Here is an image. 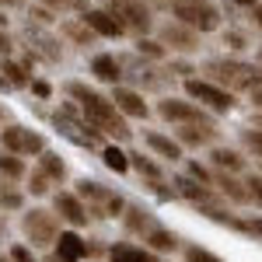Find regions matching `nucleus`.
Segmentation results:
<instances>
[{"instance_id":"nucleus-45","label":"nucleus","mask_w":262,"mask_h":262,"mask_svg":"<svg viewBox=\"0 0 262 262\" xmlns=\"http://www.w3.org/2000/svg\"><path fill=\"white\" fill-rule=\"evenodd\" d=\"M21 0H0V7H18Z\"/></svg>"},{"instance_id":"nucleus-49","label":"nucleus","mask_w":262,"mask_h":262,"mask_svg":"<svg viewBox=\"0 0 262 262\" xmlns=\"http://www.w3.org/2000/svg\"><path fill=\"white\" fill-rule=\"evenodd\" d=\"M259 63H262V56H259Z\"/></svg>"},{"instance_id":"nucleus-14","label":"nucleus","mask_w":262,"mask_h":262,"mask_svg":"<svg viewBox=\"0 0 262 262\" xmlns=\"http://www.w3.org/2000/svg\"><path fill=\"white\" fill-rule=\"evenodd\" d=\"M213 137H217V129L210 122H182L179 129L182 147H206V143H213Z\"/></svg>"},{"instance_id":"nucleus-48","label":"nucleus","mask_w":262,"mask_h":262,"mask_svg":"<svg viewBox=\"0 0 262 262\" xmlns=\"http://www.w3.org/2000/svg\"><path fill=\"white\" fill-rule=\"evenodd\" d=\"M4 25H7V18H4V11H0V28H4Z\"/></svg>"},{"instance_id":"nucleus-2","label":"nucleus","mask_w":262,"mask_h":262,"mask_svg":"<svg viewBox=\"0 0 262 262\" xmlns=\"http://www.w3.org/2000/svg\"><path fill=\"white\" fill-rule=\"evenodd\" d=\"M203 70L210 74V81H217L227 91H259L262 88V74L242 60H206Z\"/></svg>"},{"instance_id":"nucleus-27","label":"nucleus","mask_w":262,"mask_h":262,"mask_svg":"<svg viewBox=\"0 0 262 262\" xmlns=\"http://www.w3.org/2000/svg\"><path fill=\"white\" fill-rule=\"evenodd\" d=\"M129 164L140 171L143 179H150V182H161V168L150 161V158H143V154H137V150H129Z\"/></svg>"},{"instance_id":"nucleus-47","label":"nucleus","mask_w":262,"mask_h":262,"mask_svg":"<svg viewBox=\"0 0 262 262\" xmlns=\"http://www.w3.org/2000/svg\"><path fill=\"white\" fill-rule=\"evenodd\" d=\"M255 21H259V28H262V7H255Z\"/></svg>"},{"instance_id":"nucleus-40","label":"nucleus","mask_w":262,"mask_h":262,"mask_svg":"<svg viewBox=\"0 0 262 262\" xmlns=\"http://www.w3.org/2000/svg\"><path fill=\"white\" fill-rule=\"evenodd\" d=\"M11 49H14V46H11V35L0 28V56H11Z\"/></svg>"},{"instance_id":"nucleus-4","label":"nucleus","mask_w":262,"mask_h":262,"mask_svg":"<svg viewBox=\"0 0 262 262\" xmlns=\"http://www.w3.org/2000/svg\"><path fill=\"white\" fill-rule=\"evenodd\" d=\"M21 231L32 242V248H49L53 242H60V221H56V213L39 210V206L21 217Z\"/></svg>"},{"instance_id":"nucleus-16","label":"nucleus","mask_w":262,"mask_h":262,"mask_svg":"<svg viewBox=\"0 0 262 262\" xmlns=\"http://www.w3.org/2000/svg\"><path fill=\"white\" fill-rule=\"evenodd\" d=\"M91 74H95L101 84H119V77H122V63L116 60L112 53H98V56L91 60Z\"/></svg>"},{"instance_id":"nucleus-1","label":"nucleus","mask_w":262,"mask_h":262,"mask_svg":"<svg viewBox=\"0 0 262 262\" xmlns=\"http://www.w3.org/2000/svg\"><path fill=\"white\" fill-rule=\"evenodd\" d=\"M67 95L77 101V108L84 112V119L91 122L98 133H108L116 140H129V126H126V116L116 108V101L98 95L95 88H88L81 81H70L67 84Z\"/></svg>"},{"instance_id":"nucleus-39","label":"nucleus","mask_w":262,"mask_h":262,"mask_svg":"<svg viewBox=\"0 0 262 262\" xmlns=\"http://www.w3.org/2000/svg\"><path fill=\"white\" fill-rule=\"evenodd\" d=\"M32 91H35L39 98H49V95H53V88H49V81H32Z\"/></svg>"},{"instance_id":"nucleus-46","label":"nucleus","mask_w":262,"mask_h":262,"mask_svg":"<svg viewBox=\"0 0 262 262\" xmlns=\"http://www.w3.org/2000/svg\"><path fill=\"white\" fill-rule=\"evenodd\" d=\"M4 234H7V221L0 217V242H4Z\"/></svg>"},{"instance_id":"nucleus-20","label":"nucleus","mask_w":262,"mask_h":262,"mask_svg":"<svg viewBox=\"0 0 262 262\" xmlns=\"http://www.w3.org/2000/svg\"><path fill=\"white\" fill-rule=\"evenodd\" d=\"M126 231H133V234H150L154 231V221H150V213L143 210V206H126Z\"/></svg>"},{"instance_id":"nucleus-18","label":"nucleus","mask_w":262,"mask_h":262,"mask_svg":"<svg viewBox=\"0 0 262 262\" xmlns=\"http://www.w3.org/2000/svg\"><path fill=\"white\" fill-rule=\"evenodd\" d=\"M213 185H221V192L227 196V200H234V203H252L248 185H242L238 179H231V175H227V171H221V168H217V175H213Z\"/></svg>"},{"instance_id":"nucleus-10","label":"nucleus","mask_w":262,"mask_h":262,"mask_svg":"<svg viewBox=\"0 0 262 262\" xmlns=\"http://www.w3.org/2000/svg\"><path fill=\"white\" fill-rule=\"evenodd\" d=\"M84 21H88V28L95 32V35H101V39H119V35H126V25H122L112 11H101V7H95V11H84L81 14Z\"/></svg>"},{"instance_id":"nucleus-3","label":"nucleus","mask_w":262,"mask_h":262,"mask_svg":"<svg viewBox=\"0 0 262 262\" xmlns=\"http://www.w3.org/2000/svg\"><path fill=\"white\" fill-rule=\"evenodd\" d=\"M185 95L192 101H200L203 108H210V112H231L234 108V91L221 88L210 77H185Z\"/></svg>"},{"instance_id":"nucleus-35","label":"nucleus","mask_w":262,"mask_h":262,"mask_svg":"<svg viewBox=\"0 0 262 262\" xmlns=\"http://www.w3.org/2000/svg\"><path fill=\"white\" fill-rule=\"evenodd\" d=\"M189 175H192V179H200V182H206V185H213V175H210V171H206V168H203L200 161H192V164H189Z\"/></svg>"},{"instance_id":"nucleus-33","label":"nucleus","mask_w":262,"mask_h":262,"mask_svg":"<svg viewBox=\"0 0 262 262\" xmlns=\"http://www.w3.org/2000/svg\"><path fill=\"white\" fill-rule=\"evenodd\" d=\"M242 140H245V147H248V150H255V154L262 158V129H245Z\"/></svg>"},{"instance_id":"nucleus-12","label":"nucleus","mask_w":262,"mask_h":262,"mask_svg":"<svg viewBox=\"0 0 262 262\" xmlns=\"http://www.w3.org/2000/svg\"><path fill=\"white\" fill-rule=\"evenodd\" d=\"M112 101H116V108H119L126 119H147V116H150V108H147L143 95H140V91H133V88H119V84H116Z\"/></svg>"},{"instance_id":"nucleus-26","label":"nucleus","mask_w":262,"mask_h":262,"mask_svg":"<svg viewBox=\"0 0 262 262\" xmlns=\"http://www.w3.org/2000/svg\"><path fill=\"white\" fill-rule=\"evenodd\" d=\"M0 70L7 74V81H11V88H28V84H32V77H28V70H25L21 63L7 60V56H4V63H0Z\"/></svg>"},{"instance_id":"nucleus-42","label":"nucleus","mask_w":262,"mask_h":262,"mask_svg":"<svg viewBox=\"0 0 262 262\" xmlns=\"http://www.w3.org/2000/svg\"><path fill=\"white\" fill-rule=\"evenodd\" d=\"M46 262H74V259H67V255H63L60 248H56V252H53V255H46Z\"/></svg>"},{"instance_id":"nucleus-13","label":"nucleus","mask_w":262,"mask_h":262,"mask_svg":"<svg viewBox=\"0 0 262 262\" xmlns=\"http://www.w3.org/2000/svg\"><path fill=\"white\" fill-rule=\"evenodd\" d=\"M53 203H56V210H60V217L67 224H74V227H84V224H88V213H91V210L81 203L77 192H56Z\"/></svg>"},{"instance_id":"nucleus-31","label":"nucleus","mask_w":262,"mask_h":262,"mask_svg":"<svg viewBox=\"0 0 262 262\" xmlns=\"http://www.w3.org/2000/svg\"><path fill=\"white\" fill-rule=\"evenodd\" d=\"M49 175H46V171H32V179H28V189H32V192H35V196H46V192H49Z\"/></svg>"},{"instance_id":"nucleus-43","label":"nucleus","mask_w":262,"mask_h":262,"mask_svg":"<svg viewBox=\"0 0 262 262\" xmlns=\"http://www.w3.org/2000/svg\"><path fill=\"white\" fill-rule=\"evenodd\" d=\"M252 101H255V108H262V88H259V91H252Z\"/></svg>"},{"instance_id":"nucleus-8","label":"nucleus","mask_w":262,"mask_h":262,"mask_svg":"<svg viewBox=\"0 0 262 262\" xmlns=\"http://www.w3.org/2000/svg\"><path fill=\"white\" fill-rule=\"evenodd\" d=\"M158 116H161L164 122H206V116H203V105H196V101H185V98H161L158 101Z\"/></svg>"},{"instance_id":"nucleus-24","label":"nucleus","mask_w":262,"mask_h":262,"mask_svg":"<svg viewBox=\"0 0 262 262\" xmlns=\"http://www.w3.org/2000/svg\"><path fill=\"white\" fill-rule=\"evenodd\" d=\"M101 161H105V168H112V171H119V175H126L133 164H129V154L126 150H119V147H105L101 150Z\"/></svg>"},{"instance_id":"nucleus-44","label":"nucleus","mask_w":262,"mask_h":262,"mask_svg":"<svg viewBox=\"0 0 262 262\" xmlns=\"http://www.w3.org/2000/svg\"><path fill=\"white\" fill-rule=\"evenodd\" d=\"M234 4H242V7H259V0H234Z\"/></svg>"},{"instance_id":"nucleus-29","label":"nucleus","mask_w":262,"mask_h":262,"mask_svg":"<svg viewBox=\"0 0 262 262\" xmlns=\"http://www.w3.org/2000/svg\"><path fill=\"white\" fill-rule=\"evenodd\" d=\"M63 32H67L74 42H81V46H88V42L95 39V32L88 28V21H84V18L81 21H67V25H63Z\"/></svg>"},{"instance_id":"nucleus-19","label":"nucleus","mask_w":262,"mask_h":262,"mask_svg":"<svg viewBox=\"0 0 262 262\" xmlns=\"http://www.w3.org/2000/svg\"><path fill=\"white\" fill-rule=\"evenodd\" d=\"M210 161H213V168H221V171H242L245 168V158L238 150H231V147H213L210 150Z\"/></svg>"},{"instance_id":"nucleus-28","label":"nucleus","mask_w":262,"mask_h":262,"mask_svg":"<svg viewBox=\"0 0 262 262\" xmlns=\"http://www.w3.org/2000/svg\"><path fill=\"white\" fill-rule=\"evenodd\" d=\"M77 196H84V200H101V203H108V189H101V182L95 179H81L77 182Z\"/></svg>"},{"instance_id":"nucleus-32","label":"nucleus","mask_w":262,"mask_h":262,"mask_svg":"<svg viewBox=\"0 0 262 262\" xmlns=\"http://www.w3.org/2000/svg\"><path fill=\"white\" fill-rule=\"evenodd\" d=\"M185 262H224V259H217L213 252H206L200 245H192V248H185Z\"/></svg>"},{"instance_id":"nucleus-5","label":"nucleus","mask_w":262,"mask_h":262,"mask_svg":"<svg viewBox=\"0 0 262 262\" xmlns=\"http://www.w3.org/2000/svg\"><path fill=\"white\" fill-rule=\"evenodd\" d=\"M171 14L179 21H185L189 28H196V32H213V28H221V14H217V7L213 4H206V0H175L171 4Z\"/></svg>"},{"instance_id":"nucleus-7","label":"nucleus","mask_w":262,"mask_h":262,"mask_svg":"<svg viewBox=\"0 0 262 262\" xmlns=\"http://www.w3.org/2000/svg\"><path fill=\"white\" fill-rule=\"evenodd\" d=\"M0 147L25 158V154H42V150H46V140H42L39 133L25 129V126H4V129H0Z\"/></svg>"},{"instance_id":"nucleus-37","label":"nucleus","mask_w":262,"mask_h":262,"mask_svg":"<svg viewBox=\"0 0 262 262\" xmlns=\"http://www.w3.org/2000/svg\"><path fill=\"white\" fill-rule=\"evenodd\" d=\"M245 185H248V192H252V203H259V206H262V179H259V175H252Z\"/></svg>"},{"instance_id":"nucleus-17","label":"nucleus","mask_w":262,"mask_h":262,"mask_svg":"<svg viewBox=\"0 0 262 262\" xmlns=\"http://www.w3.org/2000/svg\"><path fill=\"white\" fill-rule=\"evenodd\" d=\"M108 262H161L150 248H137V245H112L108 248Z\"/></svg>"},{"instance_id":"nucleus-34","label":"nucleus","mask_w":262,"mask_h":262,"mask_svg":"<svg viewBox=\"0 0 262 262\" xmlns=\"http://www.w3.org/2000/svg\"><path fill=\"white\" fill-rule=\"evenodd\" d=\"M21 192H14V189H4L0 192V206H7V210H21Z\"/></svg>"},{"instance_id":"nucleus-38","label":"nucleus","mask_w":262,"mask_h":262,"mask_svg":"<svg viewBox=\"0 0 262 262\" xmlns=\"http://www.w3.org/2000/svg\"><path fill=\"white\" fill-rule=\"evenodd\" d=\"M224 39H227V46H231V49H248V39H245L242 32H227Z\"/></svg>"},{"instance_id":"nucleus-15","label":"nucleus","mask_w":262,"mask_h":262,"mask_svg":"<svg viewBox=\"0 0 262 262\" xmlns=\"http://www.w3.org/2000/svg\"><path fill=\"white\" fill-rule=\"evenodd\" d=\"M143 143L158 154V158H164V161H182V143L171 140V137H164V133H143Z\"/></svg>"},{"instance_id":"nucleus-23","label":"nucleus","mask_w":262,"mask_h":262,"mask_svg":"<svg viewBox=\"0 0 262 262\" xmlns=\"http://www.w3.org/2000/svg\"><path fill=\"white\" fill-rule=\"evenodd\" d=\"M0 175L11 182L25 179V161H21V154H11V150H0Z\"/></svg>"},{"instance_id":"nucleus-6","label":"nucleus","mask_w":262,"mask_h":262,"mask_svg":"<svg viewBox=\"0 0 262 262\" xmlns=\"http://www.w3.org/2000/svg\"><path fill=\"white\" fill-rule=\"evenodd\" d=\"M108 11L126 25V32H137V35H147L150 32V11L143 0H108Z\"/></svg>"},{"instance_id":"nucleus-25","label":"nucleus","mask_w":262,"mask_h":262,"mask_svg":"<svg viewBox=\"0 0 262 262\" xmlns=\"http://www.w3.org/2000/svg\"><path fill=\"white\" fill-rule=\"evenodd\" d=\"M39 168H42V171H46V175H49L53 182H63V179H67V164H63L60 158L53 154V150H42V158H39Z\"/></svg>"},{"instance_id":"nucleus-30","label":"nucleus","mask_w":262,"mask_h":262,"mask_svg":"<svg viewBox=\"0 0 262 262\" xmlns=\"http://www.w3.org/2000/svg\"><path fill=\"white\" fill-rule=\"evenodd\" d=\"M164 46L161 39H147V35H140L137 39V53H143V56H150V60H164Z\"/></svg>"},{"instance_id":"nucleus-41","label":"nucleus","mask_w":262,"mask_h":262,"mask_svg":"<svg viewBox=\"0 0 262 262\" xmlns=\"http://www.w3.org/2000/svg\"><path fill=\"white\" fill-rule=\"evenodd\" d=\"M46 7H53V11H60V7H70V4H77V0H42Z\"/></svg>"},{"instance_id":"nucleus-22","label":"nucleus","mask_w":262,"mask_h":262,"mask_svg":"<svg viewBox=\"0 0 262 262\" xmlns=\"http://www.w3.org/2000/svg\"><path fill=\"white\" fill-rule=\"evenodd\" d=\"M143 242H147L150 252H175V248H179V234H171V231H164V227H154Z\"/></svg>"},{"instance_id":"nucleus-21","label":"nucleus","mask_w":262,"mask_h":262,"mask_svg":"<svg viewBox=\"0 0 262 262\" xmlns=\"http://www.w3.org/2000/svg\"><path fill=\"white\" fill-rule=\"evenodd\" d=\"M60 252L67 255V259H74V262H81L91 248H88V242H81L74 231H60Z\"/></svg>"},{"instance_id":"nucleus-9","label":"nucleus","mask_w":262,"mask_h":262,"mask_svg":"<svg viewBox=\"0 0 262 262\" xmlns=\"http://www.w3.org/2000/svg\"><path fill=\"white\" fill-rule=\"evenodd\" d=\"M161 42L168 49H179V53H192V49H200V32L196 28H189L185 21H164L161 25Z\"/></svg>"},{"instance_id":"nucleus-11","label":"nucleus","mask_w":262,"mask_h":262,"mask_svg":"<svg viewBox=\"0 0 262 262\" xmlns=\"http://www.w3.org/2000/svg\"><path fill=\"white\" fill-rule=\"evenodd\" d=\"M175 192L179 196H185V200H192L196 206H213L217 203V196H213V189L206 185V182H200V179H192V175H175Z\"/></svg>"},{"instance_id":"nucleus-36","label":"nucleus","mask_w":262,"mask_h":262,"mask_svg":"<svg viewBox=\"0 0 262 262\" xmlns=\"http://www.w3.org/2000/svg\"><path fill=\"white\" fill-rule=\"evenodd\" d=\"M11 259L14 262H39L32 255V248H25V245H14V248H11Z\"/></svg>"}]
</instances>
